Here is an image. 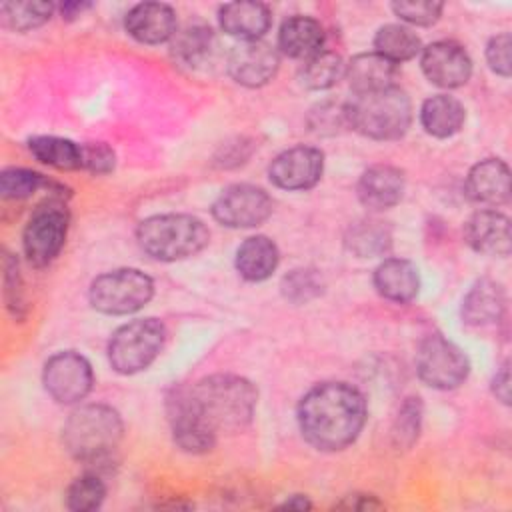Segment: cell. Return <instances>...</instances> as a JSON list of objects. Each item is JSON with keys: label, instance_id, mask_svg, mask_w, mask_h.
<instances>
[{"label": "cell", "instance_id": "1", "mask_svg": "<svg viewBox=\"0 0 512 512\" xmlns=\"http://www.w3.org/2000/svg\"><path fill=\"white\" fill-rule=\"evenodd\" d=\"M366 420L364 396L346 382H322L298 404L304 438L318 450H342L356 440Z\"/></svg>", "mask_w": 512, "mask_h": 512}, {"label": "cell", "instance_id": "2", "mask_svg": "<svg viewBox=\"0 0 512 512\" xmlns=\"http://www.w3.org/2000/svg\"><path fill=\"white\" fill-rule=\"evenodd\" d=\"M258 402L256 388L234 374H214L190 388H178L168 398V408H180L214 434L238 432L250 424Z\"/></svg>", "mask_w": 512, "mask_h": 512}, {"label": "cell", "instance_id": "3", "mask_svg": "<svg viewBox=\"0 0 512 512\" xmlns=\"http://www.w3.org/2000/svg\"><path fill=\"white\" fill-rule=\"evenodd\" d=\"M120 438L122 420L118 412L106 404H86L76 408L62 428L66 450L84 464L106 462Z\"/></svg>", "mask_w": 512, "mask_h": 512}, {"label": "cell", "instance_id": "4", "mask_svg": "<svg viewBox=\"0 0 512 512\" xmlns=\"http://www.w3.org/2000/svg\"><path fill=\"white\" fill-rule=\"evenodd\" d=\"M348 126L374 140H396L406 134L412 108L404 90L396 84L384 90L354 94L346 102Z\"/></svg>", "mask_w": 512, "mask_h": 512}, {"label": "cell", "instance_id": "5", "mask_svg": "<svg viewBox=\"0 0 512 512\" xmlns=\"http://www.w3.org/2000/svg\"><path fill=\"white\" fill-rule=\"evenodd\" d=\"M140 248L154 260L174 262L198 254L210 240L202 220L190 214H158L140 222Z\"/></svg>", "mask_w": 512, "mask_h": 512}, {"label": "cell", "instance_id": "6", "mask_svg": "<svg viewBox=\"0 0 512 512\" xmlns=\"http://www.w3.org/2000/svg\"><path fill=\"white\" fill-rule=\"evenodd\" d=\"M166 328L156 318H140L120 326L108 344V360L120 374H136L148 368L160 354Z\"/></svg>", "mask_w": 512, "mask_h": 512}, {"label": "cell", "instance_id": "7", "mask_svg": "<svg viewBox=\"0 0 512 512\" xmlns=\"http://www.w3.org/2000/svg\"><path fill=\"white\" fill-rule=\"evenodd\" d=\"M154 294V282L136 268H118L94 278L88 290L90 304L112 316L132 314L144 308Z\"/></svg>", "mask_w": 512, "mask_h": 512}, {"label": "cell", "instance_id": "8", "mask_svg": "<svg viewBox=\"0 0 512 512\" xmlns=\"http://www.w3.org/2000/svg\"><path fill=\"white\" fill-rule=\"evenodd\" d=\"M68 220L66 206L56 198L46 200L32 212L22 234L24 254L30 264L46 266L60 254L66 242Z\"/></svg>", "mask_w": 512, "mask_h": 512}, {"label": "cell", "instance_id": "9", "mask_svg": "<svg viewBox=\"0 0 512 512\" xmlns=\"http://www.w3.org/2000/svg\"><path fill=\"white\" fill-rule=\"evenodd\" d=\"M416 372L424 384L438 390H452L466 380L470 362L454 342L442 334H430L418 346Z\"/></svg>", "mask_w": 512, "mask_h": 512}, {"label": "cell", "instance_id": "10", "mask_svg": "<svg viewBox=\"0 0 512 512\" xmlns=\"http://www.w3.org/2000/svg\"><path fill=\"white\" fill-rule=\"evenodd\" d=\"M272 214V198L252 184H234L220 192L212 204L216 222L228 228H254Z\"/></svg>", "mask_w": 512, "mask_h": 512}, {"label": "cell", "instance_id": "11", "mask_svg": "<svg viewBox=\"0 0 512 512\" xmlns=\"http://www.w3.org/2000/svg\"><path fill=\"white\" fill-rule=\"evenodd\" d=\"M44 388L60 404H74L88 396L94 384L90 362L72 350L54 354L44 366Z\"/></svg>", "mask_w": 512, "mask_h": 512}, {"label": "cell", "instance_id": "12", "mask_svg": "<svg viewBox=\"0 0 512 512\" xmlns=\"http://www.w3.org/2000/svg\"><path fill=\"white\" fill-rule=\"evenodd\" d=\"M324 170V154L312 146H294L280 152L268 168L270 180L284 190H308Z\"/></svg>", "mask_w": 512, "mask_h": 512}, {"label": "cell", "instance_id": "13", "mask_svg": "<svg viewBox=\"0 0 512 512\" xmlns=\"http://www.w3.org/2000/svg\"><path fill=\"white\" fill-rule=\"evenodd\" d=\"M280 58L274 46L264 40H240L228 54L230 76L248 88L270 82L278 70Z\"/></svg>", "mask_w": 512, "mask_h": 512}, {"label": "cell", "instance_id": "14", "mask_svg": "<svg viewBox=\"0 0 512 512\" xmlns=\"http://www.w3.org/2000/svg\"><path fill=\"white\" fill-rule=\"evenodd\" d=\"M422 72L440 88H458L468 82L472 74V60L464 46L452 40L432 42L422 50Z\"/></svg>", "mask_w": 512, "mask_h": 512}, {"label": "cell", "instance_id": "15", "mask_svg": "<svg viewBox=\"0 0 512 512\" xmlns=\"http://www.w3.org/2000/svg\"><path fill=\"white\" fill-rule=\"evenodd\" d=\"M466 242L480 254L508 256L510 254V220L496 210H478L464 224Z\"/></svg>", "mask_w": 512, "mask_h": 512}, {"label": "cell", "instance_id": "16", "mask_svg": "<svg viewBox=\"0 0 512 512\" xmlns=\"http://www.w3.org/2000/svg\"><path fill=\"white\" fill-rule=\"evenodd\" d=\"M126 32L142 44H160L176 34V14L168 4L142 2L128 10Z\"/></svg>", "mask_w": 512, "mask_h": 512}, {"label": "cell", "instance_id": "17", "mask_svg": "<svg viewBox=\"0 0 512 512\" xmlns=\"http://www.w3.org/2000/svg\"><path fill=\"white\" fill-rule=\"evenodd\" d=\"M404 194V174L390 164H376L362 172L358 198L368 210H386L400 202Z\"/></svg>", "mask_w": 512, "mask_h": 512}, {"label": "cell", "instance_id": "18", "mask_svg": "<svg viewBox=\"0 0 512 512\" xmlns=\"http://www.w3.org/2000/svg\"><path fill=\"white\" fill-rule=\"evenodd\" d=\"M466 192L474 202L498 206L510 198V170L500 158H486L470 168Z\"/></svg>", "mask_w": 512, "mask_h": 512}, {"label": "cell", "instance_id": "19", "mask_svg": "<svg viewBox=\"0 0 512 512\" xmlns=\"http://www.w3.org/2000/svg\"><path fill=\"white\" fill-rule=\"evenodd\" d=\"M374 288L382 298L396 304H406L418 294V270L408 260L386 258L374 270Z\"/></svg>", "mask_w": 512, "mask_h": 512}, {"label": "cell", "instance_id": "20", "mask_svg": "<svg viewBox=\"0 0 512 512\" xmlns=\"http://www.w3.org/2000/svg\"><path fill=\"white\" fill-rule=\"evenodd\" d=\"M220 26L226 34L240 40H260L270 28V10L262 2H228L218 10Z\"/></svg>", "mask_w": 512, "mask_h": 512}, {"label": "cell", "instance_id": "21", "mask_svg": "<svg viewBox=\"0 0 512 512\" xmlns=\"http://www.w3.org/2000/svg\"><path fill=\"white\" fill-rule=\"evenodd\" d=\"M354 94H368L394 86L396 64L380 56L378 52H366L354 56L346 64V74Z\"/></svg>", "mask_w": 512, "mask_h": 512}, {"label": "cell", "instance_id": "22", "mask_svg": "<svg viewBox=\"0 0 512 512\" xmlns=\"http://www.w3.org/2000/svg\"><path fill=\"white\" fill-rule=\"evenodd\" d=\"M278 46L290 58L308 60L324 46V28L310 16H292L284 20L278 32Z\"/></svg>", "mask_w": 512, "mask_h": 512}, {"label": "cell", "instance_id": "23", "mask_svg": "<svg viewBox=\"0 0 512 512\" xmlns=\"http://www.w3.org/2000/svg\"><path fill=\"white\" fill-rule=\"evenodd\" d=\"M504 290L494 280L482 278L472 284L462 300V320L470 326H488L498 322L504 312Z\"/></svg>", "mask_w": 512, "mask_h": 512}, {"label": "cell", "instance_id": "24", "mask_svg": "<svg viewBox=\"0 0 512 512\" xmlns=\"http://www.w3.org/2000/svg\"><path fill=\"white\" fill-rule=\"evenodd\" d=\"M280 262L278 246L268 236H250L236 250V270L250 282H262Z\"/></svg>", "mask_w": 512, "mask_h": 512}, {"label": "cell", "instance_id": "25", "mask_svg": "<svg viewBox=\"0 0 512 512\" xmlns=\"http://www.w3.org/2000/svg\"><path fill=\"white\" fill-rule=\"evenodd\" d=\"M466 118V110L454 96L436 94L424 100L420 108V122L430 136L448 138L456 134Z\"/></svg>", "mask_w": 512, "mask_h": 512}, {"label": "cell", "instance_id": "26", "mask_svg": "<svg viewBox=\"0 0 512 512\" xmlns=\"http://www.w3.org/2000/svg\"><path fill=\"white\" fill-rule=\"evenodd\" d=\"M344 244L358 258L382 256L392 246V230L378 218H360L348 226Z\"/></svg>", "mask_w": 512, "mask_h": 512}, {"label": "cell", "instance_id": "27", "mask_svg": "<svg viewBox=\"0 0 512 512\" xmlns=\"http://www.w3.org/2000/svg\"><path fill=\"white\" fill-rule=\"evenodd\" d=\"M214 50V34L206 24H186L172 36V54L186 66H198L210 58Z\"/></svg>", "mask_w": 512, "mask_h": 512}, {"label": "cell", "instance_id": "28", "mask_svg": "<svg viewBox=\"0 0 512 512\" xmlns=\"http://www.w3.org/2000/svg\"><path fill=\"white\" fill-rule=\"evenodd\" d=\"M30 152L44 164L58 170L82 168V146L60 136H34L28 142Z\"/></svg>", "mask_w": 512, "mask_h": 512}, {"label": "cell", "instance_id": "29", "mask_svg": "<svg viewBox=\"0 0 512 512\" xmlns=\"http://www.w3.org/2000/svg\"><path fill=\"white\" fill-rule=\"evenodd\" d=\"M346 74V64L340 54L330 50H320L318 54L310 56L302 70L300 80L310 90H328L338 84Z\"/></svg>", "mask_w": 512, "mask_h": 512}, {"label": "cell", "instance_id": "30", "mask_svg": "<svg viewBox=\"0 0 512 512\" xmlns=\"http://www.w3.org/2000/svg\"><path fill=\"white\" fill-rule=\"evenodd\" d=\"M374 48L392 64L414 58L420 52V38L402 24H386L374 36Z\"/></svg>", "mask_w": 512, "mask_h": 512}, {"label": "cell", "instance_id": "31", "mask_svg": "<svg viewBox=\"0 0 512 512\" xmlns=\"http://www.w3.org/2000/svg\"><path fill=\"white\" fill-rule=\"evenodd\" d=\"M54 12V6L50 2L42 0H26V2H4L0 6V16L4 26L18 30V32H28L44 22L50 20Z\"/></svg>", "mask_w": 512, "mask_h": 512}, {"label": "cell", "instance_id": "32", "mask_svg": "<svg viewBox=\"0 0 512 512\" xmlns=\"http://www.w3.org/2000/svg\"><path fill=\"white\" fill-rule=\"evenodd\" d=\"M104 496H106L104 482L96 474L88 472V474L76 478L68 486V490H66V506L70 510H76V512L96 510L104 502Z\"/></svg>", "mask_w": 512, "mask_h": 512}, {"label": "cell", "instance_id": "33", "mask_svg": "<svg viewBox=\"0 0 512 512\" xmlns=\"http://www.w3.org/2000/svg\"><path fill=\"white\" fill-rule=\"evenodd\" d=\"M44 184L42 174L28 168H6L0 174V192L4 198L20 200L32 196Z\"/></svg>", "mask_w": 512, "mask_h": 512}, {"label": "cell", "instance_id": "34", "mask_svg": "<svg viewBox=\"0 0 512 512\" xmlns=\"http://www.w3.org/2000/svg\"><path fill=\"white\" fill-rule=\"evenodd\" d=\"M322 290V280L314 270L308 268H298L292 270L288 276L282 280V292L288 300L302 304L312 298H316Z\"/></svg>", "mask_w": 512, "mask_h": 512}, {"label": "cell", "instance_id": "35", "mask_svg": "<svg viewBox=\"0 0 512 512\" xmlns=\"http://www.w3.org/2000/svg\"><path fill=\"white\" fill-rule=\"evenodd\" d=\"M392 10L398 18H402L408 24L414 26H430L434 24L442 14L440 2L430 0H416V2H394Z\"/></svg>", "mask_w": 512, "mask_h": 512}, {"label": "cell", "instance_id": "36", "mask_svg": "<svg viewBox=\"0 0 512 512\" xmlns=\"http://www.w3.org/2000/svg\"><path fill=\"white\" fill-rule=\"evenodd\" d=\"M310 126H312V130L322 132V134H334L338 128L348 126L346 104L324 102V104L316 106V110L310 114Z\"/></svg>", "mask_w": 512, "mask_h": 512}, {"label": "cell", "instance_id": "37", "mask_svg": "<svg viewBox=\"0 0 512 512\" xmlns=\"http://www.w3.org/2000/svg\"><path fill=\"white\" fill-rule=\"evenodd\" d=\"M420 416H422V406H420L418 398H408L402 404L400 414L396 418L394 436H396L398 444L410 446L414 442V438L418 436V430H420Z\"/></svg>", "mask_w": 512, "mask_h": 512}, {"label": "cell", "instance_id": "38", "mask_svg": "<svg viewBox=\"0 0 512 512\" xmlns=\"http://www.w3.org/2000/svg\"><path fill=\"white\" fill-rule=\"evenodd\" d=\"M486 60H488V66L508 78L510 76V70H512V38L508 32H502V34H496L488 46H486Z\"/></svg>", "mask_w": 512, "mask_h": 512}, {"label": "cell", "instance_id": "39", "mask_svg": "<svg viewBox=\"0 0 512 512\" xmlns=\"http://www.w3.org/2000/svg\"><path fill=\"white\" fill-rule=\"evenodd\" d=\"M82 168L92 174H106L114 168V150L104 142H90L82 146Z\"/></svg>", "mask_w": 512, "mask_h": 512}, {"label": "cell", "instance_id": "40", "mask_svg": "<svg viewBox=\"0 0 512 512\" xmlns=\"http://www.w3.org/2000/svg\"><path fill=\"white\" fill-rule=\"evenodd\" d=\"M4 286H6V302L8 308L18 316V310L22 308V290H20V274H18V262L10 254H6L4 260Z\"/></svg>", "mask_w": 512, "mask_h": 512}, {"label": "cell", "instance_id": "41", "mask_svg": "<svg viewBox=\"0 0 512 512\" xmlns=\"http://www.w3.org/2000/svg\"><path fill=\"white\" fill-rule=\"evenodd\" d=\"M492 392H494V396L500 402H504V404L510 402V370H508V362H504L500 366V370L496 372V376L492 380Z\"/></svg>", "mask_w": 512, "mask_h": 512}, {"label": "cell", "instance_id": "42", "mask_svg": "<svg viewBox=\"0 0 512 512\" xmlns=\"http://www.w3.org/2000/svg\"><path fill=\"white\" fill-rule=\"evenodd\" d=\"M380 506L382 504L374 496H366V494H350L338 504V508H352V510H370Z\"/></svg>", "mask_w": 512, "mask_h": 512}, {"label": "cell", "instance_id": "43", "mask_svg": "<svg viewBox=\"0 0 512 512\" xmlns=\"http://www.w3.org/2000/svg\"><path fill=\"white\" fill-rule=\"evenodd\" d=\"M88 8H90L88 2H64V4L60 6V12H62V18L72 20V18L80 16L84 10H88Z\"/></svg>", "mask_w": 512, "mask_h": 512}, {"label": "cell", "instance_id": "44", "mask_svg": "<svg viewBox=\"0 0 512 512\" xmlns=\"http://www.w3.org/2000/svg\"><path fill=\"white\" fill-rule=\"evenodd\" d=\"M312 504L304 498V496H292L290 500H286L282 504V508H296V510H304V508H310Z\"/></svg>", "mask_w": 512, "mask_h": 512}]
</instances>
